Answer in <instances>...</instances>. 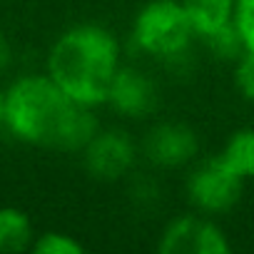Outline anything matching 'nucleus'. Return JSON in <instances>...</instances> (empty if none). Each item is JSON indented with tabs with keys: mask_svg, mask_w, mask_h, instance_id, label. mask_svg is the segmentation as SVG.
Segmentation results:
<instances>
[{
	"mask_svg": "<svg viewBox=\"0 0 254 254\" xmlns=\"http://www.w3.org/2000/svg\"><path fill=\"white\" fill-rule=\"evenodd\" d=\"M95 107L72 102L48 72H28L5 87V130L23 145L80 155L100 130Z\"/></svg>",
	"mask_w": 254,
	"mask_h": 254,
	"instance_id": "1",
	"label": "nucleus"
},
{
	"mask_svg": "<svg viewBox=\"0 0 254 254\" xmlns=\"http://www.w3.org/2000/svg\"><path fill=\"white\" fill-rule=\"evenodd\" d=\"M122 63V40L107 25L77 23L53 40L45 72L72 102L97 110L105 107Z\"/></svg>",
	"mask_w": 254,
	"mask_h": 254,
	"instance_id": "2",
	"label": "nucleus"
},
{
	"mask_svg": "<svg viewBox=\"0 0 254 254\" xmlns=\"http://www.w3.org/2000/svg\"><path fill=\"white\" fill-rule=\"evenodd\" d=\"M197 33L182 8V0H147L130 23V45L172 72L192 65Z\"/></svg>",
	"mask_w": 254,
	"mask_h": 254,
	"instance_id": "3",
	"label": "nucleus"
},
{
	"mask_svg": "<svg viewBox=\"0 0 254 254\" xmlns=\"http://www.w3.org/2000/svg\"><path fill=\"white\" fill-rule=\"evenodd\" d=\"M244 192V180H239L217 155L197 157L187 167L185 194L194 212L207 217L227 214L237 207Z\"/></svg>",
	"mask_w": 254,
	"mask_h": 254,
	"instance_id": "4",
	"label": "nucleus"
},
{
	"mask_svg": "<svg viewBox=\"0 0 254 254\" xmlns=\"http://www.w3.org/2000/svg\"><path fill=\"white\" fill-rule=\"evenodd\" d=\"M80 155L82 167L92 180L120 182L135 172L142 150L125 127H100Z\"/></svg>",
	"mask_w": 254,
	"mask_h": 254,
	"instance_id": "5",
	"label": "nucleus"
},
{
	"mask_svg": "<svg viewBox=\"0 0 254 254\" xmlns=\"http://www.w3.org/2000/svg\"><path fill=\"white\" fill-rule=\"evenodd\" d=\"M160 254H229L232 242L214 217L199 212H182L172 217L157 239Z\"/></svg>",
	"mask_w": 254,
	"mask_h": 254,
	"instance_id": "6",
	"label": "nucleus"
},
{
	"mask_svg": "<svg viewBox=\"0 0 254 254\" xmlns=\"http://www.w3.org/2000/svg\"><path fill=\"white\" fill-rule=\"evenodd\" d=\"M140 150L142 157L157 170H182L199 157V137L187 122L162 120L145 132Z\"/></svg>",
	"mask_w": 254,
	"mask_h": 254,
	"instance_id": "7",
	"label": "nucleus"
},
{
	"mask_svg": "<svg viewBox=\"0 0 254 254\" xmlns=\"http://www.w3.org/2000/svg\"><path fill=\"white\" fill-rule=\"evenodd\" d=\"M105 107H110L122 120L142 122L152 117L160 107V85L147 70L122 63L110 85Z\"/></svg>",
	"mask_w": 254,
	"mask_h": 254,
	"instance_id": "8",
	"label": "nucleus"
},
{
	"mask_svg": "<svg viewBox=\"0 0 254 254\" xmlns=\"http://www.w3.org/2000/svg\"><path fill=\"white\" fill-rule=\"evenodd\" d=\"M182 8L197 33V40L234 23L237 0H182Z\"/></svg>",
	"mask_w": 254,
	"mask_h": 254,
	"instance_id": "9",
	"label": "nucleus"
},
{
	"mask_svg": "<svg viewBox=\"0 0 254 254\" xmlns=\"http://www.w3.org/2000/svg\"><path fill=\"white\" fill-rule=\"evenodd\" d=\"M35 227L25 209L5 204L0 207V254H20L33 247Z\"/></svg>",
	"mask_w": 254,
	"mask_h": 254,
	"instance_id": "10",
	"label": "nucleus"
},
{
	"mask_svg": "<svg viewBox=\"0 0 254 254\" xmlns=\"http://www.w3.org/2000/svg\"><path fill=\"white\" fill-rule=\"evenodd\" d=\"M217 157L244 182L254 180V125H247V127H239L234 130L222 150L217 152Z\"/></svg>",
	"mask_w": 254,
	"mask_h": 254,
	"instance_id": "11",
	"label": "nucleus"
},
{
	"mask_svg": "<svg viewBox=\"0 0 254 254\" xmlns=\"http://www.w3.org/2000/svg\"><path fill=\"white\" fill-rule=\"evenodd\" d=\"M199 43L207 48V53H209L214 60L227 63V65L237 63V60L247 53L244 40H242V35H239V30H237V25H234V23H229V25H224V28L214 30L212 35L202 38Z\"/></svg>",
	"mask_w": 254,
	"mask_h": 254,
	"instance_id": "12",
	"label": "nucleus"
},
{
	"mask_svg": "<svg viewBox=\"0 0 254 254\" xmlns=\"http://www.w3.org/2000/svg\"><path fill=\"white\" fill-rule=\"evenodd\" d=\"M30 252L35 254H85V244L70 232L48 229V232L35 234Z\"/></svg>",
	"mask_w": 254,
	"mask_h": 254,
	"instance_id": "13",
	"label": "nucleus"
},
{
	"mask_svg": "<svg viewBox=\"0 0 254 254\" xmlns=\"http://www.w3.org/2000/svg\"><path fill=\"white\" fill-rule=\"evenodd\" d=\"M127 194H130L135 207H152L160 202L162 197V187L160 182L147 175V172H132L127 177Z\"/></svg>",
	"mask_w": 254,
	"mask_h": 254,
	"instance_id": "14",
	"label": "nucleus"
},
{
	"mask_svg": "<svg viewBox=\"0 0 254 254\" xmlns=\"http://www.w3.org/2000/svg\"><path fill=\"white\" fill-rule=\"evenodd\" d=\"M232 82L244 102L254 105V53L247 50L237 63H232Z\"/></svg>",
	"mask_w": 254,
	"mask_h": 254,
	"instance_id": "15",
	"label": "nucleus"
},
{
	"mask_svg": "<svg viewBox=\"0 0 254 254\" xmlns=\"http://www.w3.org/2000/svg\"><path fill=\"white\" fill-rule=\"evenodd\" d=\"M234 25L244 40V48L254 53V0H237Z\"/></svg>",
	"mask_w": 254,
	"mask_h": 254,
	"instance_id": "16",
	"label": "nucleus"
},
{
	"mask_svg": "<svg viewBox=\"0 0 254 254\" xmlns=\"http://www.w3.org/2000/svg\"><path fill=\"white\" fill-rule=\"evenodd\" d=\"M10 63H13V45L3 33H0V72H5L10 67Z\"/></svg>",
	"mask_w": 254,
	"mask_h": 254,
	"instance_id": "17",
	"label": "nucleus"
},
{
	"mask_svg": "<svg viewBox=\"0 0 254 254\" xmlns=\"http://www.w3.org/2000/svg\"><path fill=\"white\" fill-rule=\"evenodd\" d=\"M5 130V90L0 87V132Z\"/></svg>",
	"mask_w": 254,
	"mask_h": 254,
	"instance_id": "18",
	"label": "nucleus"
}]
</instances>
